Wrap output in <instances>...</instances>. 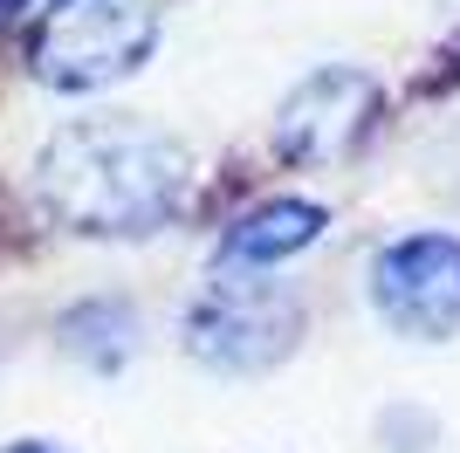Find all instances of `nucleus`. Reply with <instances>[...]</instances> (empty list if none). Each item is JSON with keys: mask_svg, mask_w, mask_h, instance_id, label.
Instances as JSON below:
<instances>
[{"mask_svg": "<svg viewBox=\"0 0 460 453\" xmlns=\"http://www.w3.org/2000/svg\"><path fill=\"white\" fill-rule=\"evenodd\" d=\"M296 343H303V302L282 282L248 275V268L207 282V296L186 309V351L207 371H227V378L275 371Z\"/></svg>", "mask_w": 460, "mask_h": 453, "instance_id": "7ed1b4c3", "label": "nucleus"}, {"mask_svg": "<svg viewBox=\"0 0 460 453\" xmlns=\"http://www.w3.org/2000/svg\"><path fill=\"white\" fill-rule=\"evenodd\" d=\"M371 309L392 337L447 343L460 337V241L454 234H399L371 254Z\"/></svg>", "mask_w": 460, "mask_h": 453, "instance_id": "20e7f679", "label": "nucleus"}, {"mask_svg": "<svg viewBox=\"0 0 460 453\" xmlns=\"http://www.w3.org/2000/svg\"><path fill=\"white\" fill-rule=\"evenodd\" d=\"M7 453H62V447H49V440H14Z\"/></svg>", "mask_w": 460, "mask_h": 453, "instance_id": "0eeeda50", "label": "nucleus"}, {"mask_svg": "<svg viewBox=\"0 0 460 453\" xmlns=\"http://www.w3.org/2000/svg\"><path fill=\"white\" fill-rule=\"evenodd\" d=\"M323 241V207L316 200H261L220 234V262L227 268H275L288 254Z\"/></svg>", "mask_w": 460, "mask_h": 453, "instance_id": "423d86ee", "label": "nucleus"}, {"mask_svg": "<svg viewBox=\"0 0 460 453\" xmlns=\"http://www.w3.org/2000/svg\"><path fill=\"white\" fill-rule=\"evenodd\" d=\"M158 49V0H56L41 14L28 62L49 90H111Z\"/></svg>", "mask_w": 460, "mask_h": 453, "instance_id": "f03ea898", "label": "nucleus"}, {"mask_svg": "<svg viewBox=\"0 0 460 453\" xmlns=\"http://www.w3.org/2000/svg\"><path fill=\"white\" fill-rule=\"evenodd\" d=\"M371 117H378V83L365 69H344V62L316 69L282 96V111H275V151L296 158V165H330V158L358 151V138L371 131Z\"/></svg>", "mask_w": 460, "mask_h": 453, "instance_id": "39448f33", "label": "nucleus"}, {"mask_svg": "<svg viewBox=\"0 0 460 453\" xmlns=\"http://www.w3.org/2000/svg\"><path fill=\"white\" fill-rule=\"evenodd\" d=\"M192 158L145 117H76L35 158L41 213L90 241H145L186 207Z\"/></svg>", "mask_w": 460, "mask_h": 453, "instance_id": "f257e3e1", "label": "nucleus"}]
</instances>
